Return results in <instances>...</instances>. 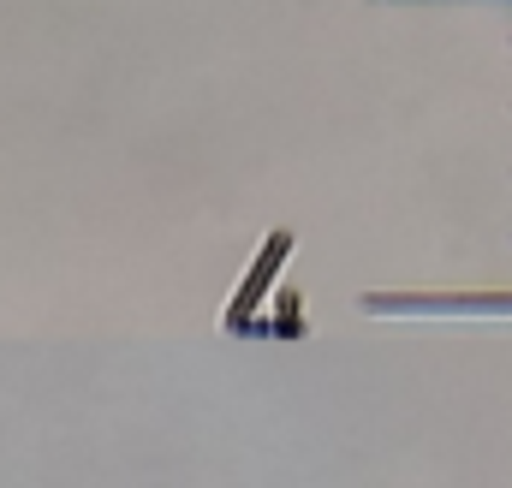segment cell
<instances>
[{
  "instance_id": "1",
  "label": "cell",
  "mask_w": 512,
  "mask_h": 488,
  "mask_svg": "<svg viewBox=\"0 0 512 488\" xmlns=\"http://www.w3.org/2000/svg\"><path fill=\"white\" fill-rule=\"evenodd\" d=\"M370 310H512V298H370Z\"/></svg>"
}]
</instances>
